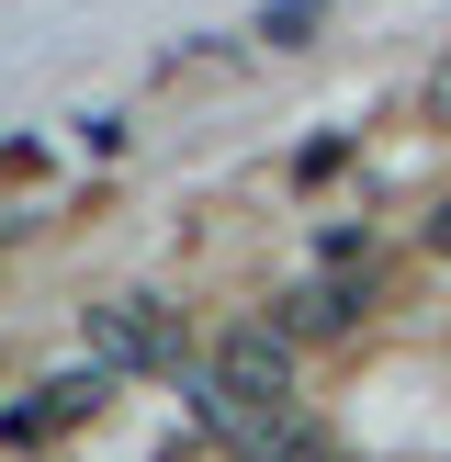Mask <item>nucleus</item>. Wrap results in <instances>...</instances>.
Here are the masks:
<instances>
[{
  "mask_svg": "<svg viewBox=\"0 0 451 462\" xmlns=\"http://www.w3.org/2000/svg\"><path fill=\"white\" fill-rule=\"evenodd\" d=\"M79 350L113 361V373H170L180 361V305H158V293H90L79 305Z\"/></svg>",
  "mask_w": 451,
  "mask_h": 462,
  "instance_id": "obj_1",
  "label": "nucleus"
},
{
  "mask_svg": "<svg viewBox=\"0 0 451 462\" xmlns=\"http://www.w3.org/2000/svg\"><path fill=\"white\" fill-rule=\"evenodd\" d=\"M102 406H113V361H79V373H45L34 395L12 406V451H34V440H57V429L102 418Z\"/></svg>",
  "mask_w": 451,
  "mask_h": 462,
  "instance_id": "obj_2",
  "label": "nucleus"
},
{
  "mask_svg": "<svg viewBox=\"0 0 451 462\" xmlns=\"http://www.w3.org/2000/svg\"><path fill=\"white\" fill-rule=\"evenodd\" d=\"M361 305H373L361 282H293L282 305H271V328H282V338H350Z\"/></svg>",
  "mask_w": 451,
  "mask_h": 462,
  "instance_id": "obj_3",
  "label": "nucleus"
},
{
  "mask_svg": "<svg viewBox=\"0 0 451 462\" xmlns=\"http://www.w3.org/2000/svg\"><path fill=\"white\" fill-rule=\"evenodd\" d=\"M327 12H338V0H260V23H248V34H260L271 57H293V45L327 34Z\"/></svg>",
  "mask_w": 451,
  "mask_h": 462,
  "instance_id": "obj_4",
  "label": "nucleus"
},
{
  "mask_svg": "<svg viewBox=\"0 0 451 462\" xmlns=\"http://www.w3.org/2000/svg\"><path fill=\"white\" fill-rule=\"evenodd\" d=\"M418 102H428V125H451V45H440V68H428V90H418Z\"/></svg>",
  "mask_w": 451,
  "mask_h": 462,
  "instance_id": "obj_5",
  "label": "nucleus"
},
{
  "mask_svg": "<svg viewBox=\"0 0 451 462\" xmlns=\"http://www.w3.org/2000/svg\"><path fill=\"white\" fill-rule=\"evenodd\" d=\"M428 248H451V203H440V215H428Z\"/></svg>",
  "mask_w": 451,
  "mask_h": 462,
  "instance_id": "obj_6",
  "label": "nucleus"
}]
</instances>
